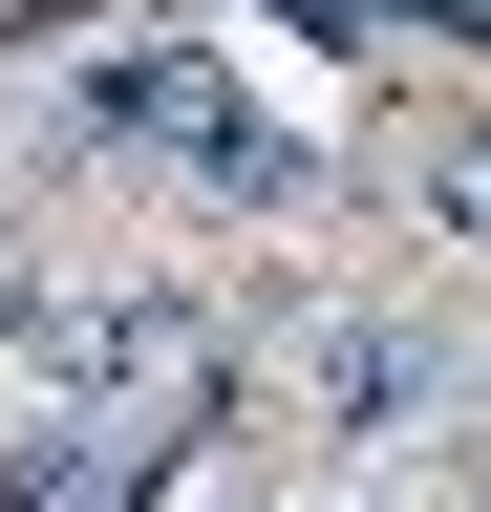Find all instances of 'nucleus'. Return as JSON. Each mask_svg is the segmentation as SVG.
Here are the masks:
<instances>
[{"label": "nucleus", "mask_w": 491, "mask_h": 512, "mask_svg": "<svg viewBox=\"0 0 491 512\" xmlns=\"http://www.w3.org/2000/svg\"><path fill=\"white\" fill-rule=\"evenodd\" d=\"M406 214L491 278V107H427V128H406Z\"/></svg>", "instance_id": "3"}, {"label": "nucleus", "mask_w": 491, "mask_h": 512, "mask_svg": "<svg viewBox=\"0 0 491 512\" xmlns=\"http://www.w3.org/2000/svg\"><path fill=\"white\" fill-rule=\"evenodd\" d=\"M193 192H214V214H321V150H299V128H257V107H235L214 150H193Z\"/></svg>", "instance_id": "4"}, {"label": "nucleus", "mask_w": 491, "mask_h": 512, "mask_svg": "<svg viewBox=\"0 0 491 512\" xmlns=\"http://www.w3.org/2000/svg\"><path fill=\"white\" fill-rule=\"evenodd\" d=\"M65 128H86V150H171V171H193L214 128H235V64H214L193 22H107V43H65Z\"/></svg>", "instance_id": "2"}, {"label": "nucleus", "mask_w": 491, "mask_h": 512, "mask_svg": "<svg viewBox=\"0 0 491 512\" xmlns=\"http://www.w3.org/2000/svg\"><path fill=\"white\" fill-rule=\"evenodd\" d=\"M449 406H470V342H449L427 299H321V320H299V363H278V427L321 448L342 491H363V470H406Z\"/></svg>", "instance_id": "1"}]
</instances>
